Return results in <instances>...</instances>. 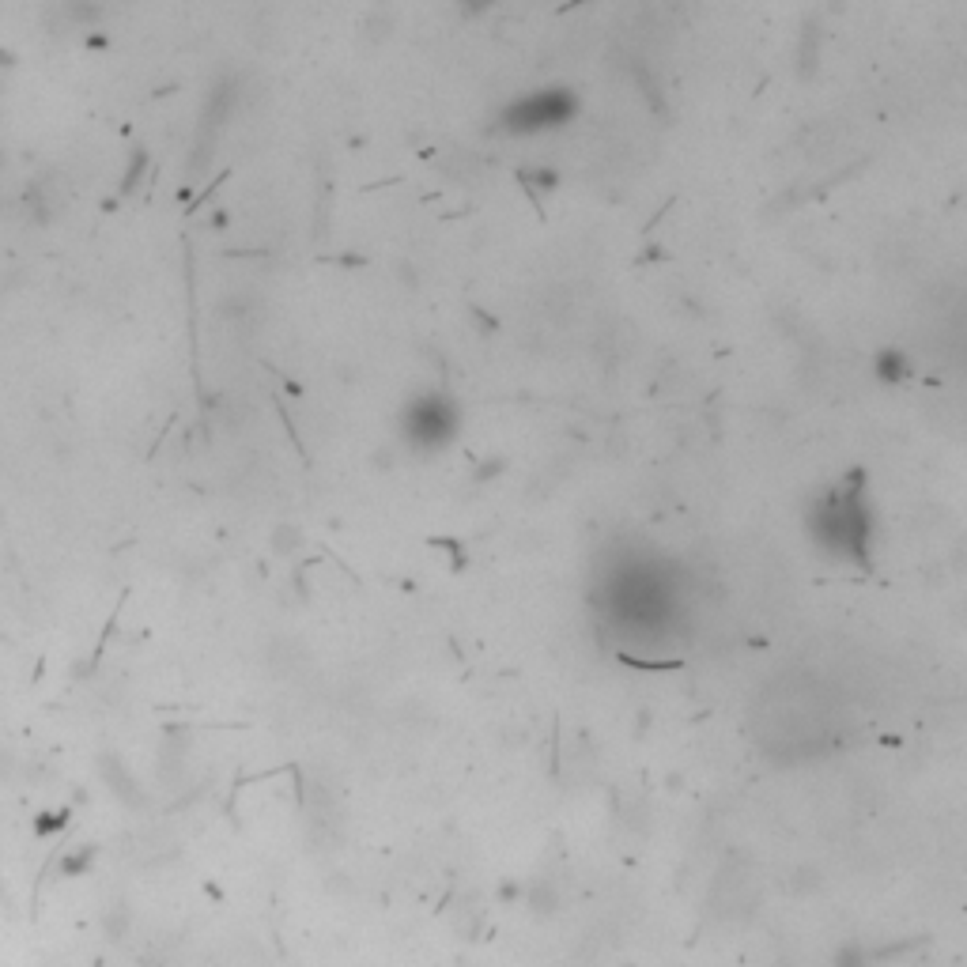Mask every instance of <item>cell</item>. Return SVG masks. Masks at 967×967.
<instances>
[]
</instances>
